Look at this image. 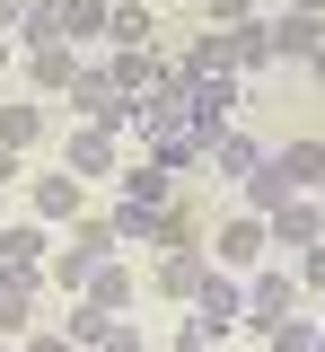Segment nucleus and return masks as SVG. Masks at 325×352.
Listing matches in <instances>:
<instances>
[{
	"label": "nucleus",
	"instance_id": "obj_40",
	"mask_svg": "<svg viewBox=\"0 0 325 352\" xmlns=\"http://www.w3.org/2000/svg\"><path fill=\"white\" fill-rule=\"evenodd\" d=\"M317 229H325V203H317Z\"/></svg>",
	"mask_w": 325,
	"mask_h": 352
},
{
	"label": "nucleus",
	"instance_id": "obj_37",
	"mask_svg": "<svg viewBox=\"0 0 325 352\" xmlns=\"http://www.w3.org/2000/svg\"><path fill=\"white\" fill-rule=\"evenodd\" d=\"M9 62H18V44H9V36H0V71H9Z\"/></svg>",
	"mask_w": 325,
	"mask_h": 352
},
{
	"label": "nucleus",
	"instance_id": "obj_30",
	"mask_svg": "<svg viewBox=\"0 0 325 352\" xmlns=\"http://www.w3.org/2000/svg\"><path fill=\"white\" fill-rule=\"evenodd\" d=\"M97 352H149V344H141V326H115V335H106Z\"/></svg>",
	"mask_w": 325,
	"mask_h": 352
},
{
	"label": "nucleus",
	"instance_id": "obj_8",
	"mask_svg": "<svg viewBox=\"0 0 325 352\" xmlns=\"http://www.w3.org/2000/svg\"><path fill=\"white\" fill-rule=\"evenodd\" d=\"M264 238H273V247H317V238H325V229H317V203L290 194L281 212H264Z\"/></svg>",
	"mask_w": 325,
	"mask_h": 352
},
{
	"label": "nucleus",
	"instance_id": "obj_10",
	"mask_svg": "<svg viewBox=\"0 0 325 352\" xmlns=\"http://www.w3.org/2000/svg\"><path fill=\"white\" fill-rule=\"evenodd\" d=\"M273 168L290 176V194H317V185H325V141H281Z\"/></svg>",
	"mask_w": 325,
	"mask_h": 352
},
{
	"label": "nucleus",
	"instance_id": "obj_38",
	"mask_svg": "<svg viewBox=\"0 0 325 352\" xmlns=\"http://www.w3.org/2000/svg\"><path fill=\"white\" fill-rule=\"evenodd\" d=\"M308 352H325V326H317V335H308Z\"/></svg>",
	"mask_w": 325,
	"mask_h": 352
},
{
	"label": "nucleus",
	"instance_id": "obj_9",
	"mask_svg": "<svg viewBox=\"0 0 325 352\" xmlns=\"http://www.w3.org/2000/svg\"><path fill=\"white\" fill-rule=\"evenodd\" d=\"M202 273H211L202 247H167V264H158V300H193V291H202Z\"/></svg>",
	"mask_w": 325,
	"mask_h": 352
},
{
	"label": "nucleus",
	"instance_id": "obj_6",
	"mask_svg": "<svg viewBox=\"0 0 325 352\" xmlns=\"http://www.w3.org/2000/svg\"><path fill=\"white\" fill-rule=\"evenodd\" d=\"M62 168H71V176H115V132L80 124L71 141H62Z\"/></svg>",
	"mask_w": 325,
	"mask_h": 352
},
{
	"label": "nucleus",
	"instance_id": "obj_39",
	"mask_svg": "<svg viewBox=\"0 0 325 352\" xmlns=\"http://www.w3.org/2000/svg\"><path fill=\"white\" fill-rule=\"evenodd\" d=\"M80 9H115V0H80Z\"/></svg>",
	"mask_w": 325,
	"mask_h": 352
},
{
	"label": "nucleus",
	"instance_id": "obj_32",
	"mask_svg": "<svg viewBox=\"0 0 325 352\" xmlns=\"http://www.w3.org/2000/svg\"><path fill=\"white\" fill-rule=\"evenodd\" d=\"M176 352H211V335H202V326L185 317V335H176Z\"/></svg>",
	"mask_w": 325,
	"mask_h": 352
},
{
	"label": "nucleus",
	"instance_id": "obj_27",
	"mask_svg": "<svg viewBox=\"0 0 325 352\" xmlns=\"http://www.w3.org/2000/svg\"><path fill=\"white\" fill-rule=\"evenodd\" d=\"M308 335H317V317H281V326H273V352H308Z\"/></svg>",
	"mask_w": 325,
	"mask_h": 352
},
{
	"label": "nucleus",
	"instance_id": "obj_34",
	"mask_svg": "<svg viewBox=\"0 0 325 352\" xmlns=\"http://www.w3.org/2000/svg\"><path fill=\"white\" fill-rule=\"evenodd\" d=\"M18 176H27V168H18V150H0V185H18Z\"/></svg>",
	"mask_w": 325,
	"mask_h": 352
},
{
	"label": "nucleus",
	"instance_id": "obj_7",
	"mask_svg": "<svg viewBox=\"0 0 325 352\" xmlns=\"http://www.w3.org/2000/svg\"><path fill=\"white\" fill-rule=\"evenodd\" d=\"M141 141H149V159H158L167 176L202 168V141H193V132H176V124H141Z\"/></svg>",
	"mask_w": 325,
	"mask_h": 352
},
{
	"label": "nucleus",
	"instance_id": "obj_28",
	"mask_svg": "<svg viewBox=\"0 0 325 352\" xmlns=\"http://www.w3.org/2000/svg\"><path fill=\"white\" fill-rule=\"evenodd\" d=\"M290 282H308V291H325V238H317V247H299V273H290Z\"/></svg>",
	"mask_w": 325,
	"mask_h": 352
},
{
	"label": "nucleus",
	"instance_id": "obj_22",
	"mask_svg": "<svg viewBox=\"0 0 325 352\" xmlns=\"http://www.w3.org/2000/svg\"><path fill=\"white\" fill-rule=\"evenodd\" d=\"M115 247H158V212H141V203H115Z\"/></svg>",
	"mask_w": 325,
	"mask_h": 352
},
{
	"label": "nucleus",
	"instance_id": "obj_36",
	"mask_svg": "<svg viewBox=\"0 0 325 352\" xmlns=\"http://www.w3.org/2000/svg\"><path fill=\"white\" fill-rule=\"evenodd\" d=\"M308 71H317V80H325V36H317V53H308Z\"/></svg>",
	"mask_w": 325,
	"mask_h": 352
},
{
	"label": "nucleus",
	"instance_id": "obj_21",
	"mask_svg": "<svg viewBox=\"0 0 325 352\" xmlns=\"http://www.w3.org/2000/svg\"><path fill=\"white\" fill-rule=\"evenodd\" d=\"M88 300L106 308V317H123V308H132V273H123V264H97V273H88Z\"/></svg>",
	"mask_w": 325,
	"mask_h": 352
},
{
	"label": "nucleus",
	"instance_id": "obj_29",
	"mask_svg": "<svg viewBox=\"0 0 325 352\" xmlns=\"http://www.w3.org/2000/svg\"><path fill=\"white\" fill-rule=\"evenodd\" d=\"M202 18H220V27H246V18H255V0H202Z\"/></svg>",
	"mask_w": 325,
	"mask_h": 352
},
{
	"label": "nucleus",
	"instance_id": "obj_17",
	"mask_svg": "<svg viewBox=\"0 0 325 352\" xmlns=\"http://www.w3.org/2000/svg\"><path fill=\"white\" fill-rule=\"evenodd\" d=\"M36 220H80V176H36Z\"/></svg>",
	"mask_w": 325,
	"mask_h": 352
},
{
	"label": "nucleus",
	"instance_id": "obj_15",
	"mask_svg": "<svg viewBox=\"0 0 325 352\" xmlns=\"http://www.w3.org/2000/svg\"><path fill=\"white\" fill-rule=\"evenodd\" d=\"M202 159H211L220 176H255V159H264V141H255V132H220V141H211Z\"/></svg>",
	"mask_w": 325,
	"mask_h": 352
},
{
	"label": "nucleus",
	"instance_id": "obj_25",
	"mask_svg": "<svg viewBox=\"0 0 325 352\" xmlns=\"http://www.w3.org/2000/svg\"><path fill=\"white\" fill-rule=\"evenodd\" d=\"M264 62H273V44H264V18H246V27H237V71H264Z\"/></svg>",
	"mask_w": 325,
	"mask_h": 352
},
{
	"label": "nucleus",
	"instance_id": "obj_24",
	"mask_svg": "<svg viewBox=\"0 0 325 352\" xmlns=\"http://www.w3.org/2000/svg\"><path fill=\"white\" fill-rule=\"evenodd\" d=\"M193 238H202V212H185V203L158 212V247H193Z\"/></svg>",
	"mask_w": 325,
	"mask_h": 352
},
{
	"label": "nucleus",
	"instance_id": "obj_1",
	"mask_svg": "<svg viewBox=\"0 0 325 352\" xmlns=\"http://www.w3.org/2000/svg\"><path fill=\"white\" fill-rule=\"evenodd\" d=\"M237 317H246V273H220V264H211V273H202V291H193V326L211 335V352L237 335Z\"/></svg>",
	"mask_w": 325,
	"mask_h": 352
},
{
	"label": "nucleus",
	"instance_id": "obj_14",
	"mask_svg": "<svg viewBox=\"0 0 325 352\" xmlns=\"http://www.w3.org/2000/svg\"><path fill=\"white\" fill-rule=\"evenodd\" d=\"M0 264L36 273V264H45V220H9V229H0Z\"/></svg>",
	"mask_w": 325,
	"mask_h": 352
},
{
	"label": "nucleus",
	"instance_id": "obj_31",
	"mask_svg": "<svg viewBox=\"0 0 325 352\" xmlns=\"http://www.w3.org/2000/svg\"><path fill=\"white\" fill-rule=\"evenodd\" d=\"M27 9H36V0H0V36H9V27H27Z\"/></svg>",
	"mask_w": 325,
	"mask_h": 352
},
{
	"label": "nucleus",
	"instance_id": "obj_26",
	"mask_svg": "<svg viewBox=\"0 0 325 352\" xmlns=\"http://www.w3.org/2000/svg\"><path fill=\"white\" fill-rule=\"evenodd\" d=\"M71 247H88V256L106 264V256H115V220H80V229H71Z\"/></svg>",
	"mask_w": 325,
	"mask_h": 352
},
{
	"label": "nucleus",
	"instance_id": "obj_33",
	"mask_svg": "<svg viewBox=\"0 0 325 352\" xmlns=\"http://www.w3.org/2000/svg\"><path fill=\"white\" fill-rule=\"evenodd\" d=\"M27 352H71V335H62V326H53V335H36V344Z\"/></svg>",
	"mask_w": 325,
	"mask_h": 352
},
{
	"label": "nucleus",
	"instance_id": "obj_19",
	"mask_svg": "<svg viewBox=\"0 0 325 352\" xmlns=\"http://www.w3.org/2000/svg\"><path fill=\"white\" fill-rule=\"evenodd\" d=\"M281 203H290V176H281L273 150H264V159H255V176H246V212H281Z\"/></svg>",
	"mask_w": 325,
	"mask_h": 352
},
{
	"label": "nucleus",
	"instance_id": "obj_23",
	"mask_svg": "<svg viewBox=\"0 0 325 352\" xmlns=\"http://www.w3.org/2000/svg\"><path fill=\"white\" fill-rule=\"evenodd\" d=\"M88 273H97L88 247H62V256H53V291H62V300H80V291H88Z\"/></svg>",
	"mask_w": 325,
	"mask_h": 352
},
{
	"label": "nucleus",
	"instance_id": "obj_12",
	"mask_svg": "<svg viewBox=\"0 0 325 352\" xmlns=\"http://www.w3.org/2000/svg\"><path fill=\"white\" fill-rule=\"evenodd\" d=\"M62 335H71V352H97L106 335H115V317H106L97 300H71V308H62Z\"/></svg>",
	"mask_w": 325,
	"mask_h": 352
},
{
	"label": "nucleus",
	"instance_id": "obj_20",
	"mask_svg": "<svg viewBox=\"0 0 325 352\" xmlns=\"http://www.w3.org/2000/svg\"><path fill=\"white\" fill-rule=\"evenodd\" d=\"M45 141V106H0V150H36Z\"/></svg>",
	"mask_w": 325,
	"mask_h": 352
},
{
	"label": "nucleus",
	"instance_id": "obj_5",
	"mask_svg": "<svg viewBox=\"0 0 325 352\" xmlns=\"http://www.w3.org/2000/svg\"><path fill=\"white\" fill-rule=\"evenodd\" d=\"M115 203L167 212V168H158V159H132V168H115Z\"/></svg>",
	"mask_w": 325,
	"mask_h": 352
},
{
	"label": "nucleus",
	"instance_id": "obj_4",
	"mask_svg": "<svg viewBox=\"0 0 325 352\" xmlns=\"http://www.w3.org/2000/svg\"><path fill=\"white\" fill-rule=\"evenodd\" d=\"M325 36V18H308V9H273L264 18V44H273V62H308Z\"/></svg>",
	"mask_w": 325,
	"mask_h": 352
},
{
	"label": "nucleus",
	"instance_id": "obj_11",
	"mask_svg": "<svg viewBox=\"0 0 325 352\" xmlns=\"http://www.w3.org/2000/svg\"><path fill=\"white\" fill-rule=\"evenodd\" d=\"M106 36H115V53H149L158 27H149V9H141V0H115V9H106Z\"/></svg>",
	"mask_w": 325,
	"mask_h": 352
},
{
	"label": "nucleus",
	"instance_id": "obj_3",
	"mask_svg": "<svg viewBox=\"0 0 325 352\" xmlns=\"http://www.w3.org/2000/svg\"><path fill=\"white\" fill-rule=\"evenodd\" d=\"M264 247H273V238H264V212H237L229 229L202 247V256L220 264V273H255V264H264Z\"/></svg>",
	"mask_w": 325,
	"mask_h": 352
},
{
	"label": "nucleus",
	"instance_id": "obj_35",
	"mask_svg": "<svg viewBox=\"0 0 325 352\" xmlns=\"http://www.w3.org/2000/svg\"><path fill=\"white\" fill-rule=\"evenodd\" d=\"M281 9H308V18H325V0H281Z\"/></svg>",
	"mask_w": 325,
	"mask_h": 352
},
{
	"label": "nucleus",
	"instance_id": "obj_18",
	"mask_svg": "<svg viewBox=\"0 0 325 352\" xmlns=\"http://www.w3.org/2000/svg\"><path fill=\"white\" fill-rule=\"evenodd\" d=\"M185 71H237V27H202L185 53Z\"/></svg>",
	"mask_w": 325,
	"mask_h": 352
},
{
	"label": "nucleus",
	"instance_id": "obj_16",
	"mask_svg": "<svg viewBox=\"0 0 325 352\" xmlns=\"http://www.w3.org/2000/svg\"><path fill=\"white\" fill-rule=\"evenodd\" d=\"M27 80L45 88V97H62V88L80 80V62H71V44H36V62H27Z\"/></svg>",
	"mask_w": 325,
	"mask_h": 352
},
{
	"label": "nucleus",
	"instance_id": "obj_13",
	"mask_svg": "<svg viewBox=\"0 0 325 352\" xmlns=\"http://www.w3.org/2000/svg\"><path fill=\"white\" fill-rule=\"evenodd\" d=\"M27 308H36V273L0 264V335H18V326H27Z\"/></svg>",
	"mask_w": 325,
	"mask_h": 352
},
{
	"label": "nucleus",
	"instance_id": "obj_2",
	"mask_svg": "<svg viewBox=\"0 0 325 352\" xmlns=\"http://www.w3.org/2000/svg\"><path fill=\"white\" fill-rule=\"evenodd\" d=\"M290 308H299V282H290V273H264V264H255V273H246V317H237V326L273 335Z\"/></svg>",
	"mask_w": 325,
	"mask_h": 352
}]
</instances>
